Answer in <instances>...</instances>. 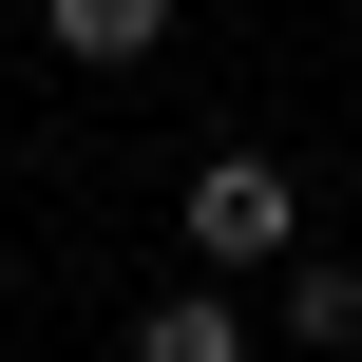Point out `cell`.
I'll return each instance as SVG.
<instances>
[{"label":"cell","instance_id":"7a4b0ae2","mask_svg":"<svg viewBox=\"0 0 362 362\" xmlns=\"http://www.w3.org/2000/svg\"><path fill=\"white\" fill-rule=\"evenodd\" d=\"M38 38H57L76 76H134V57L172 38V0H38Z\"/></svg>","mask_w":362,"mask_h":362},{"label":"cell","instance_id":"277c9868","mask_svg":"<svg viewBox=\"0 0 362 362\" xmlns=\"http://www.w3.org/2000/svg\"><path fill=\"white\" fill-rule=\"evenodd\" d=\"M267 325H286V344H325V362H344V344H362V267H305V248H286V305H267Z\"/></svg>","mask_w":362,"mask_h":362},{"label":"cell","instance_id":"3957f363","mask_svg":"<svg viewBox=\"0 0 362 362\" xmlns=\"http://www.w3.org/2000/svg\"><path fill=\"white\" fill-rule=\"evenodd\" d=\"M134 344H153V362H248L267 325H248V305H229V267H210V286H172V305H134Z\"/></svg>","mask_w":362,"mask_h":362},{"label":"cell","instance_id":"6da1fadb","mask_svg":"<svg viewBox=\"0 0 362 362\" xmlns=\"http://www.w3.org/2000/svg\"><path fill=\"white\" fill-rule=\"evenodd\" d=\"M286 248H305L286 153H210V172H191V267H229V286H248V267H286Z\"/></svg>","mask_w":362,"mask_h":362}]
</instances>
